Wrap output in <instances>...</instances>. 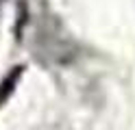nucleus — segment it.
I'll return each mask as SVG.
<instances>
[{
  "label": "nucleus",
  "mask_w": 135,
  "mask_h": 130,
  "mask_svg": "<svg viewBox=\"0 0 135 130\" xmlns=\"http://www.w3.org/2000/svg\"><path fill=\"white\" fill-rule=\"evenodd\" d=\"M24 69H26V65H13L9 69V74H7L2 80H0V106L2 104L9 102V98L15 93V89H18V85L22 80V76H24Z\"/></svg>",
  "instance_id": "f257e3e1"
}]
</instances>
